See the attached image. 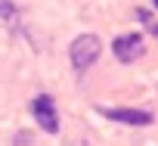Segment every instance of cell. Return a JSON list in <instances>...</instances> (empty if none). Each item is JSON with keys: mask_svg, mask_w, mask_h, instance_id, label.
Here are the masks:
<instances>
[{"mask_svg": "<svg viewBox=\"0 0 158 146\" xmlns=\"http://www.w3.org/2000/svg\"><path fill=\"white\" fill-rule=\"evenodd\" d=\"M99 53H102V44H99L96 34H81V37H74V41H71V50H68L71 65H74L77 71H87V68L99 59Z\"/></svg>", "mask_w": 158, "mask_h": 146, "instance_id": "1", "label": "cell"}, {"mask_svg": "<svg viewBox=\"0 0 158 146\" xmlns=\"http://www.w3.org/2000/svg\"><path fill=\"white\" fill-rule=\"evenodd\" d=\"M31 115H34V121L47 134H56L59 131V115H56V103H53L50 93H40V97L31 100Z\"/></svg>", "mask_w": 158, "mask_h": 146, "instance_id": "2", "label": "cell"}, {"mask_svg": "<svg viewBox=\"0 0 158 146\" xmlns=\"http://www.w3.org/2000/svg\"><path fill=\"white\" fill-rule=\"evenodd\" d=\"M99 115H106L109 121L139 124V127H146V124H152V121H155V115H152V112H146V109H118V106H112V109H99Z\"/></svg>", "mask_w": 158, "mask_h": 146, "instance_id": "3", "label": "cell"}, {"mask_svg": "<svg viewBox=\"0 0 158 146\" xmlns=\"http://www.w3.org/2000/svg\"><path fill=\"white\" fill-rule=\"evenodd\" d=\"M112 50H115V56H118L121 62H133V59L143 56L146 44H143V34H121V37H115Z\"/></svg>", "mask_w": 158, "mask_h": 146, "instance_id": "4", "label": "cell"}, {"mask_svg": "<svg viewBox=\"0 0 158 146\" xmlns=\"http://www.w3.org/2000/svg\"><path fill=\"white\" fill-rule=\"evenodd\" d=\"M16 19H19V10H16V3H13V0H0V22L16 25Z\"/></svg>", "mask_w": 158, "mask_h": 146, "instance_id": "5", "label": "cell"}, {"mask_svg": "<svg viewBox=\"0 0 158 146\" xmlns=\"http://www.w3.org/2000/svg\"><path fill=\"white\" fill-rule=\"evenodd\" d=\"M136 19H139L143 25H149V28L155 31V37H158V22L152 19V13H149V10H136Z\"/></svg>", "mask_w": 158, "mask_h": 146, "instance_id": "6", "label": "cell"}, {"mask_svg": "<svg viewBox=\"0 0 158 146\" xmlns=\"http://www.w3.org/2000/svg\"><path fill=\"white\" fill-rule=\"evenodd\" d=\"M155 6H158V0H155Z\"/></svg>", "mask_w": 158, "mask_h": 146, "instance_id": "7", "label": "cell"}]
</instances>
